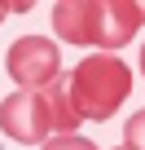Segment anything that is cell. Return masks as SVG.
<instances>
[{"label": "cell", "mask_w": 145, "mask_h": 150, "mask_svg": "<svg viewBox=\"0 0 145 150\" xmlns=\"http://www.w3.org/2000/svg\"><path fill=\"white\" fill-rule=\"evenodd\" d=\"M141 22H145V5H127V0H62L53 9L57 40L97 44L106 53L127 44Z\"/></svg>", "instance_id": "6da1fadb"}, {"label": "cell", "mask_w": 145, "mask_h": 150, "mask_svg": "<svg viewBox=\"0 0 145 150\" xmlns=\"http://www.w3.org/2000/svg\"><path fill=\"white\" fill-rule=\"evenodd\" d=\"M66 80H70L79 119H92V124L110 119L132 97V71L114 53H88L84 62H75V71H66Z\"/></svg>", "instance_id": "7a4b0ae2"}, {"label": "cell", "mask_w": 145, "mask_h": 150, "mask_svg": "<svg viewBox=\"0 0 145 150\" xmlns=\"http://www.w3.org/2000/svg\"><path fill=\"white\" fill-rule=\"evenodd\" d=\"M9 75H13L22 88L44 93L48 84L62 80V53H57V44L44 40V35H22L9 49Z\"/></svg>", "instance_id": "3957f363"}, {"label": "cell", "mask_w": 145, "mask_h": 150, "mask_svg": "<svg viewBox=\"0 0 145 150\" xmlns=\"http://www.w3.org/2000/svg\"><path fill=\"white\" fill-rule=\"evenodd\" d=\"M0 119H5V132L22 146H48L53 141V110H48V97L44 93H31V88H18L13 97H5L0 106Z\"/></svg>", "instance_id": "277c9868"}, {"label": "cell", "mask_w": 145, "mask_h": 150, "mask_svg": "<svg viewBox=\"0 0 145 150\" xmlns=\"http://www.w3.org/2000/svg\"><path fill=\"white\" fill-rule=\"evenodd\" d=\"M127 137H123V146L127 150H145V110H136L132 119H127V128H123Z\"/></svg>", "instance_id": "5b68a950"}, {"label": "cell", "mask_w": 145, "mask_h": 150, "mask_svg": "<svg viewBox=\"0 0 145 150\" xmlns=\"http://www.w3.org/2000/svg\"><path fill=\"white\" fill-rule=\"evenodd\" d=\"M44 150H97V146H92L88 137H79V132H70V137H53Z\"/></svg>", "instance_id": "8992f818"}, {"label": "cell", "mask_w": 145, "mask_h": 150, "mask_svg": "<svg viewBox=\"0 0 145 150\" xmlns=\"http://www.w3.org/2000/svg\"><path fill=\"white\" fill-rule=\"evenodd\" d=\"M141 75H145V49H141Z\"/></svg>", "instance_id": "52a82bcc"}, {"label": "cell", "mask_w": 145, "mask_h": 150, "mask_svg": "<svg viewBox=\"0 0 145 150\" xmlns=\"http://www.w3.org/2000/svg\"><path fill=\"white\" fill-rule=\"evenodd\" d=\"M119 150H127V146H119Z\"/></svg>", "instance_id": "ba28073f"}]
</instances>
